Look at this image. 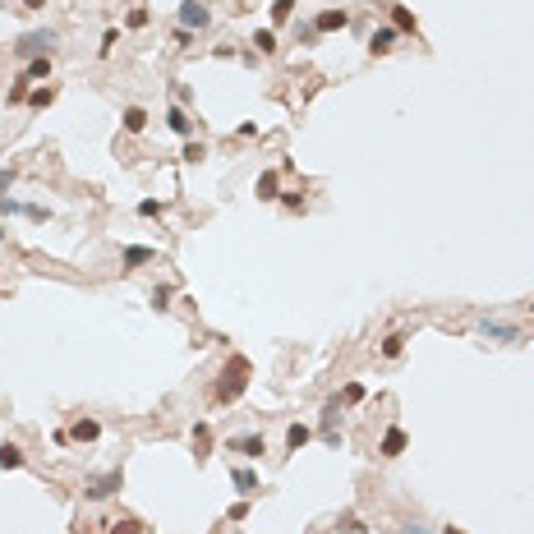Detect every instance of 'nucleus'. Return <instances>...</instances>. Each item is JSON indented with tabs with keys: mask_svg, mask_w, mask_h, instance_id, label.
<instances>
[{
	"mask_svg": "<svg viewBox=\"0 0 534 534\" xmlns=\"http://www.w3.org/2000/svg\"><path fill=\"white\" fill-rule=\"evenodd\" d=\"M351 28V14L346 10H322L318 19H313V32H346Z\"/></svg>",
	"mask_w": 534,
	"mask_h": 534,
	"instance_id": "nucleus-9",
	"label": "nucleus"
},
{
	"mask_svg": "<svg viewBox=\"0 0 534 534\" xmlns=\"http://www.w3.org/2000/svg\"><path fill=\"white\" fill-rule=\"evenodd\" d=\"M254 51H258V56H272V51H276V32L258 28V32H254Z\"/></svg>",
	"mask_w": 534,
	"mask_h": 534,
	"instance_id": "nucleus-24",
	"label": "nucleus"
},
{
	"mask_svg": "<svg viewBox=\"0 0 534 534\" xmlns=\"http://www.w3.org/2000/svg\"><path fill=\"white\" fill-rule=\"evenodd\" d=\"M124 134H143V129H148V111L143 107H124Z\"/></svg>",
	"mask_w": 534,
	"mask_h": 534,
	"instance_id": "nucleus-19",
	"label": "nucleus"
},
{
	"mask_svg": "<svg viewBox=\"0 0 534 534\" xmlns=\"http://www.w3.org/2000/svg\"><path fill=\"white\" fill-rule=\"evenodd\" d=\"M281 208L286 212H304V194H281Z\"/></svg>",
	"mask_w": 534,
	"mask_h": 534,
	"instance_id": "nucleus-34",
	"label": "nucleus"
},
{
	"mask_svg": "<svg viewBox=\"0 0 534 534\" xmlns=\"http://www.w3.org/2000/svg\"><path fill=\"white\" fill-rule=\"evenodd\" d=\"M51 102H56V88H51V83H42V88L28 92V107H32V111H46Z\"/></svg>",
	"mask_w": 534,
	"mask_h": 534,
	"instance_id": "nucleus-21",
	"label": "nucleus"
},
{
	"mask_svg": "<svg viewBox=\"0 0 534 534\" xmlns=\"http://www.w3.org/2000/svg\"><path fill=\"white\" fill-rule=\"evenodd\" d=\"M295 14V0H272V23H290Z\"/></svg>",
	"mask_w": 534,
	"mask_h": 534,
	"instance_id": "nucleus-27",
	"label": "nucleus"
},
{
	"mask_svg": "<svg viewBox=\"0 0 534 534\" xmlns=\"http://www.w3.org/2000/svg\"><path fill=\"white\" fill-rule=\"evenodd\" d=\"M405 443H410V438H405V428H401V424H392L387 433H382V443H378V456L397 460L401 452H405Z\"/></svg>",
	"mask_w": 534,
	"mask_h": 534,
	"instance_id": "nucleus-7",
	"label": "nucleus"
},
{
	"mask_svg": "<svg viewBox=\"0 0 534 534\" xmlns=\"http://www.w3.org/2000/svg\"><path fill=\"white\" fill-rule=\"evenodd\" d=\"M530 313H534V304H530Z\"/></svg>",
	"mask_w": 534,
	"mask_h": 534,
	"instance_id": "nucleus-44",
	"label": "nucleus"
},
{
	"mask_svg": "<svg viewBox=\"0 0 534 534\" xmlns=\"http://www.w3.org/2000/svg\"><path fill=\"white\" fill-rule=\"evenodd\" d=\"M341 397H332L327 405H322V424H318V433H322V443L327 447H341Z\"/></svg>",
	"mask_w": 534,
	"mask_h": 534,
	"instance_id": "nucleus-5",
	"label": "nucleus"
},
{
	"mask_svg": "<svg viewBox=\"0 0 534 534\" xmlns=\"http://www.w3.org/2000/svg\"><path fill=\"white\" fill-rule=\"evenodd\" d=\"M10 184H14V170H10V166H0V194H5Z\"/></svg>",
	"mask_w": 534,
	"mask_h": 534,
	"instance_id": "nucleus-40",
	"label": "nucleus"
},
{
	"mask_svg": "<svg viewBox=\"0 0 534 534\" xmlns=\"http://www.w3.org/2000/svg\"><path fill=\"white\" fill-rule=\"evenodd\" d=\"M175 23L189 28V32H203V28H212V10L199 5V0H184L180 10H175Z\"/></svg>",
	"mask_w": 534,
	"mask_h": 534,
	"instance_id": "nucleus-4",
	"label": "nucleus"
},
{
	"mask_svg": "<svg viewBox=\"0 0 534 534\" xmlns=\"http://www.w3.org/2000/svg\"><path fill=\"white\" fill-rule=\"evenodd\" d=\"M153 309H157V313H166V309H170V286H157L153 290Z\"/></svg>",
	"mask_w": 534,
	"mask_h": 534,
	"instance_id": "nucleus-32",
	"label": "nucleus"
},
{
	"mask_svg": "<svg viewBox=\"0 0 534 534\" xmlns=\"http://www.w3.org/2000/svg\"><path fill=\"white\" fill-rule=\"evenodd\" d=\"M341 401H346V405H359V401H364V382H346V387H341Z\"/></svg>",
	"mask_w": 534,
	"mask_h": 534,
	"instance_id": "nucleus-28",
	"label": "nucleus"
},
{
	"mask_svg": "<svg viewBox=\"0 0 534 534\" xmlns=\"http://www.w3.org/2000/svg\"><path fill=\"white\" fill-rule=\"evenodd\" d=\"M170 97H175V102L184 107V102H189V88H184V83H170Z\"/></svg>",
	"mask_w": 534,
	"mask_h": 534,
	"instance_id": "nucleus-38",
	"label": "nucleus"
},
{
	"mask_svg": "<svg viewBox=\"0 0 534 534\" xmlns=\"http://www.w3.org/2000/svg\"><path fill=\"white\" fill-rule=\"evenodd\" d=\"M203 157H208V148L189 138V143H184V153H180V162H189V166H194V162H203Z\"/></svg>",
	"mask_w": 534,
	"mask_h": 534,
	"instance_id": "nucleus-29",
	"label": "nucleus"
},
{
	"mask_svg": "<svg viewBox=\"0 0 534 534\" xmlns=\"http://www.w3.org/2000/svg\"><path fill=\"white\" fill-rule=\"evenodd\" d=\"M397 37H401V32L392 28V23H387V28H373V37H368V51H373V56H387V51L397 46Z\"/></svg>",
	"mask_w": 534,
	"mask_h": 534,
	"instance_id": "nucleus-14",
	"label": "nucleus"
},
{
	"mask_svg": "<svg viewBox=\"0 0 534 534\" xmlns=\"http://www.w3.org/2000/svg\"><path fill=\"white\" fill-rule=\"evenodd\" d=\"M138 216H166V203H162V199H143V203H138Z\"/></svg>",
	"mask_w": 534,
	"mask_h": 534,
	"instance_id": "nucleus-30",
	"label": "nucleus"
},
{
	"mask_svg": "<svg viewBox=\"0 0 534 534\" xmlns=\"http://www.w3.org/2000/svg\"><path fill=\"white\" fill-rule=\"evenodd\" d=\"M107 525H111V530H107V534H143V525H138V520H134V516H120V520H107Z\"/></svg>",
	"mask_w": 534,
	"mask_h": 534,
	"instance_id": "nucleus-25",
	"label": "nucleus"
},
{
	"mask_svg": "<svg viewBox=\"0 0 534 534\" xmlns=\"http://www.w3.org/2000/svg\"><path fill=\"white\" fill-rule=\"evenodd\" d=\"M23 216H28V221H46V208H37V203H32V208H23Z\"/></svg>",
	"mask_w": 534,
	"mask_h": 534,
	"instance_id": "nucleus-39",
	"label": "nucleus"
},
{
	"mask_svg": "<svg viewBox=\"0 0 534 534\" xmlns=\"http://www.w3.org/2000/svg\"><path fill=\"white\" fill-rule=\"evenodd\" d=\"M479 336H489V341H520V332L511 322H498V318H484L479 322Z\"/></svg>",
	"mask_w": 534,
	"mask_h": 534,
	"instance_id": "nucleus-11",
	"label": "nucleus"
},
{
	"mask_svg": "<svg viewBox=\"0 0 534 534\" xmlns=\"http://www.w3.org/2000/svg\"><path fill=\"white\" fill-rule=\"evenodd\" d=\"M313 443V428L309 424H290L286 428V452H300V447H309Z\"/></svg>",
	"mask_w": 534,
	"mask_h": 534,
	"instance_id": "nucleus-16",
	"label": "nucleus"
},
{
	"mask_svg": "<svg viewBox=\"0 0 534 534\" xmlns=\"http://www.w3.org/2000/svg\"><path fill=\"white\" fill-rule=\"evenodd\" d=\"M97 438H102V424H97V419H74L69 443H97Z\"/></svg>",
	"mask_w": 534,
	"mask_h": 534,
	"instance_id": "nucleus-15",
	"label": "nucleus"
},
{
	"mask_svg": "<svg viewBox=\"0 0 534 534\" xmlns=\"http://www.w3.org/2000/svg\"><path fill=\"white\" fill-rule=\"evenodd\" d=\"M120 489H124V474H120V465H115V470L97 474L88 489H83V498H88V502H107V498H115Z\"/></svg>",
	"mask_w": 534,
	"mask_h": 534,
	"instance_id": "nucleus-3",
	"label": "nucleus"
},
{
	"mask_svg": "<svg viewBox=\"0 0 534 534\" xmlns=\"http://www.w3.org/2000/svg\"><path fill=\"white\" fill-rule=\"evenodd\" d=\"M28 92H32V83L19 74L14 83H10V97H5V102H10V107H23V102H28Z\"/></svg>",
	"mask_w": 534,
	"mask_h": 534,
	"instance_id": "nucleus-23",
	"label": "nucleus"
},
{
	"mask_svg": "<svg viewBox=\"0 0 534 534\" xmlns=\"http://www.w3.org/2000/svg\"><path fill=\"white\" fill-rule=\"evenodd\" d=\"M226 516H230V520H245V516H249V498H240V502H235V507H230V511H226Z\"/></svg>",
	"mask_w": 534,
	"mask_h": 534,
	"instance_id": "nucleus-36",
	"label": "nucleus"
},
{
	"mask_svg": "<svg viewBox=\"0 0 534 534\" xmlns=\"http://www.w3.org/2000/svg\"><path fill=\"white\" fill-rule=\"evenodd\" d=\"M148 10H129V19H124V28H148Z\"/></svg>",
	"mask_w": 534,
	"mask_h": 534,
	"instance_id": "nucleus-33",
	"label": "nucleus"
},
{
	"mask_svg": "<svg viewBox=\"0 0 534 534\" xmlns=\"http://www.w3.org/2000/svg\"><path fill=\"white\" fill-rule=\"evenodd\" d=\"M254 194H258L263 203H272V199H281V175H276V170H263L258 180H254Z\"/></svg>",
	"mask_w": 534,
	"mask_h": 534,
	"instance_id": "nucleus-12",
	"label": "nucleus"
},
{
	"mask_svg": "<svg viewBox=\"0 0 534 534\" xmlns=\"http://www.w3.org/2000/svg\"><path fill=\"white\" fill-rule=\"evenodd\" d=\"M443 534H465V530H460V525H443Z\"/></svg>",
	"mask_w": 534,
	"mask_h": 534,
	"instance_id": "nucleus-43",
	"label": "nucleus"
},
{
	"mask_svg": "<svg viewBox=\"0 0 534 534\" xmlns=\"http://www.w3.org/2000/svg\"><path fill=\"white\" fill-rule=\"evenodd\" d=\"M56 42H60V32H56V28H32V32H23V37L14 42V56H19V60H37V56H51Z\"/></svg>",
	"mask_w": 534,
	"mask_h": 534,
	"instance_id": "nucleus-2",
	"label": "nucleus"
},
{
	"mask_svg": "<svg viewBox=\"0 0 534 534\" xmlns=\"http://www.w3.org/2000/svg\"><path fill=\"white\" fill-rule=\"evenodd\" d=\"M23 78H28V83H51V56H37V60H28L23 65Z\"/></svg>",
	"mask_w": 534,
	"mask_h": 534,
	"instance_id": "nucleus-17",
	"label": "nucleus"
},
{
	"mask_svg": "<svg viewBox=\"0 0 534 534\" xmlns=\"http://www.w3.org/2000/svg\"><path fill=\"white\" fill-rule=\"evenodd\" d=\"M166 129H170V134H180V138L194 134V120H189V111H184L180 102H170V111H166Z\"/></svg>",
	"mask_w": 534,
	"mask_h": 534,
	"instance_id": "nucleus-10",
	"label": "nucleus"
},
{
	"mask_svg": "<svg viewBox=\"0 0 534 534\" xmlns=\"http://www.w3.org/2000/svg\"><path fill=\"white\" fill-rule=\"evenodd\" d=\"M170 42H175V46H194V32H189V28H175V37H170Z\"/></svg>",
	"mask_w": 534,
	"mask_h": 534,
	"instance_id": "nucleus-37",
	"label": "nucleus"
},
{
	"mask_svg": "<svg viewBox=\"0 0 534 534\" xmlns=\"http://www.w3.org/2000/svg\"><path fill=\"white\" fill-rule=\"evenodd\" d=\"M208 447H212V428L199 419V424H194V456L203 460V456H208Z\"/></svg>",
	"mask_w": 534,
	"mask_h": 534,
	"instance_id": "nucleus-20",
	"label": "nucleus"
},
{
	"mask_svg": "<svg viewBox=\"0 0 534 534\" xmlns=\"http://www.w3.org/2000/svg\"><path fill=\"white\" fill-rule=\"evenodd\" d=\"M115 42H120V32H115V28L102 32V56H111V51H115Z\"/></svg>",
	"mask_w": 534,
	"mask_h": 534,
	"instance_id": "nucleus-35",
	"label": "nucleus"
},
{
	"mask_svg": "<svg viewBox=\"0 0 534 534\" xmlns=\"http://www.w3.org/2000/svg\"><path fill=\"white\" fill-rule=\"evenodd\" d=\"M397 534H428V530H424V525H414V520H405V525H401Z\"/></svg>",
	"mask_w": 534,
	"mask_h": 534,
	"instance_id": "nucleus-41",
	"label": "nucleus"
},
{
	"mask_svg": "<svg viewBox=\"0 0 534 534\" xmlns=\"http://www.w3.org/2000/svg\"><path fill=\"white\" fill-rule=\"evenodd\" d=\"M249 373H254V368H249L245 355H230L226 368H221V378H216V387H212V401H216V405H235V401L245 397Z\"/></svg>",
	"mask_w": 534,
	"mask_h": 534,
	"instance_id": "nucleus-1",
	"label": "nucleus"
},
{
	"mask_svg": "<svg viewBox=\"0 0 534 534\" xmlns=\"http://www.w3.org/2000/svg\"><path fill=\"white\" fill-rule=\"evenodd\" d=\"M0 470H23V447L19 443H0Z\"/></svg>",
	"mask_w": 534,
	"mask_h": 534,
	"instance_id": "nucleus-18",
	"label": "nucleus"
},
{
	"mask_svg": "<svg viewBox=\"0 0 534 534\" xmlns=\"http://www.w3.org/2000/svg\"><path fill=\"white\" fill-rule=\"evenodd\" d=\"M392 28H397V32H414V10H405V5H392Z\"/></svg>",
	"mask_w": 534,
	"mask_h": 534,
	"instance_id": "nucleus-22",
	"label": "nucleus"
},
{
	"mask_svg": "<svg viewBox=\"0 0 534 534\" xmlns=\"http://www.w3.org/2000/svg\"><path fill=\"white\" fill-rule=\"evenodd\" d=\"M23 5H28V10H46V0H23Z\"/></svg>",
	"mask_w": 534,
	"mask_h": 534,
	"instance_id": "nucleus-42",
	"label": "nucleus"
},
{
	"mask_svg": "<svg viewBox=\"0 0 534 534\" xmlns=\"http://www.w3.org/2000/svg\"><path fill=\"white\" fill-rule=\"evenodd\" d=\"M230 484H235V493H240V498H254V493L263 489L258 474L249 470V465H230Z\"/></svg>",
	"mask_w": 534,
	"mask_h": 534,
	"instance_id": "nucleus-8",
	"label": "nucleus"
},
{
	"mask_svg": "<svg viewBox=\"0 0 534 534\" xmlns=\"http://www.w3.org/2000/svg\"><path fill=\"white\" fill-rule=\"evenodd\" d=\"M401 351H405V336H387V341H382V355H387V359H401Z\"/></svg>",
	"mask_w": 534,
	"mask_h": 534,
	"instance_id": "nucleus-31",
	"label": "nucleus"
},
{
	"mask_svg": "<svg viewBox=\"0 0 534 534\" xmlns=\"http://www.w3.org/2000/svg\"><path fill=\"white\" fill-rule=\"evenodd\" d=\"M226 452H240L245 460H258V456H267V438L263 433H245V438H230Z\"/></svg>",
	"mask_w": 534,
	"mask_h": 534,
	"instance_id": "nucleus-6",
	"label": "nucleus"
},
{
	"mask_svg": "<svg viewBox=\"0 0 534 534\" xmlns=\"http://www.w3.org/2000/svg\"><path fill=\"white\" fill-rule=\"evenodd\" d=\"M336 530H346V534H368V525L359 516H355V511H346V516L336 520Z\"/></svg>",
	"mask_w": 534,
	"mask_h": 534,
	"instance_id": "nucleus-26",
	"label": "nucleus"
},
{
	"mask_svg": "<svg viewBox=\"0 0 534 534\" xmlns=\"http://www.w3.org/2000/svg\"><path fill=\"white\" fill-rule=\"evenodd\" d=\"M157 258V249H148V245H124L120 249V263L134 272V267H143V263H153Z\"/></svg>",
	"mask_w": 534,
	"mask_h": 534,
	"instance_id": "nucleus-13",
	"label": "nucleus"
}]
</instances>
